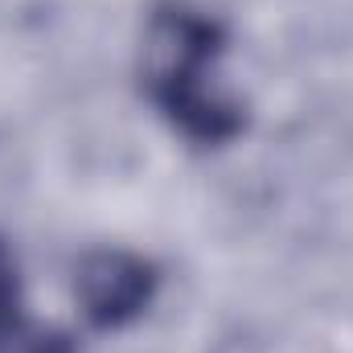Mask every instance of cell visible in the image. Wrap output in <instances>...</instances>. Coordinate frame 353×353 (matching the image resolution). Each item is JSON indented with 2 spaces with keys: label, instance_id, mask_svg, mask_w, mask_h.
Returning a JSON list of instances; mask_svg holds the SVG:
<instances>
[{
  "label": "cell",
  "instance_id": "4",
  "mask_svg": "<svg viewBox=\"0 0 353 353\" xmlns=\"http://www.w3.org/2000/svg\"><path fill=\"white\" fill-rule=\"evenodd\" d=\"M21 353H74V345H70L62 333H37Z\"/></svg>",
  "mask_w": 353,
  "mask_h": 353
},
{
  "label": "cell",
  "instance_id": "2",
  "mask_svg": "<svg viewBox=\"0 0 353 353\" xmlns=\"http://www.w3.org/2000/svg\"><path fill=\"white\" fill-rule=\"evenodd\" d=\"M157 292V267L132 251H94L79 267V304L90 325L119 329L136 321Z\"/></svg>",
  "mask_w": 353,
  "mask_h": 353
},
{
  "label": "cell",
  "instance_id": "3",
  "mask_svg": "<svg viewBox=\"0 0 353 353\" xmlns=\"http://www.w3.org/2000/svg\"><path fill=\"white\" fill-rule=\"evenodd\" d=\"M37 333L25 321V296H21V267L12 247L0 239V353H21Z\"/></svg>",
  "mask_w": 353,
  "mask_h": 353
},
{
  "label": "cell",
  "instance_id": "1",
  "mask_svg": "<svg viewBox=\"0 0 353 353\" xmlns=\"http://www.w3.org/2000/svg\"><path fill=\"white\" fill-rule=\"evenodd\" d=\"M226 33L214 17L189 4H161L144 37V87L157 111L201 148L230 144L247 115L222 87Z\"/></svg>",
  "mask_w": 353,
  "mask_h": 353
}]
</instances>
